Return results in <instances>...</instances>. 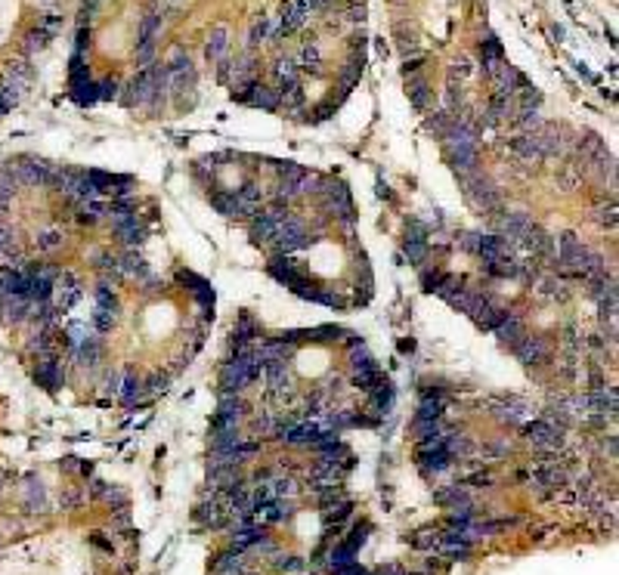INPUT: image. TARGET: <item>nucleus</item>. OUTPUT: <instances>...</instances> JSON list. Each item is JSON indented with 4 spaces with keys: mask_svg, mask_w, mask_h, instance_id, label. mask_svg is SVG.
<instances>
[{
    "mask_svg": "<svg viewBox=\"0 0 619 575\" xmlns=\"http://www.w3.org/2000/svg\"><path fill=\"white\" fill-rule=\"evenodd\" d=\"M359 74H362V65H359V62H350V65H347V72H344V78H341L344 87H353V84L359 81Z\"/></svg>",
    "mask_w": 619,
    "mask_h": 575,
    "instance_id": "3c124183",
    "label": "nucleus"
},
{
    "mask_svg": "<svg viewBox=\"0 0 619 575\" xmlns=\"http://www.w3.org/2000/svg\"><path fill=\"white\" fill-rule=\"evenodd\" d=\"M347 19H350V22H356V19H362V6H353V10H350V16H347Z\"/></svg>",
    "mask_w": 619,
    "mask_h": 575,
    "instance_id": "bf43d9fd",
    "label": "nucleus"
},
{
    "mask_svg": "<svg viewBox=\"0 0 619 575\" xmlns=\"http://www.w3.org/2000/svg\"><path fill=\"white\" fill-rule=\"evenodd\" d=\"M406 257H409V263L421 266L428 257V241H406Z\"/></svg>",
    "mask_w": 619,
    "mask_h": 575,
    "instance_id": "58836bf2",
    "label": "nucleus"
},
{
    "mask_svg": "<svg viewBox=\"0 0 619 575\" xmlns=\"http://www.w3.org/2000/svg\"><path fill=\"white\" fill-rule=\"evenodd\" d=\"M72 87H74V99H78L81 106H90V103H96V99H99L96 96V84H93L90 78L81 81V84H72Z\"/></svg>",
    "mask_w": 619,
    "mask_h": 575,
    "instance_id": "72a5a7b5",
    "label": "nucleus"
},
{
    "mask_svg": "<svg viewBox=\"0 0 619 575\" xmlns=\"http://www.w3.org/2000/svg\"><path fill=\"white\" fill-rule=\"evenodd\" d=\"M248 103L257 106V108H267V112H276V108H279V90H269V87H260V84H257Z\"/></svg>",
    "mask_w": 619,
    "mask_h": 575,
    "instance_id": "6ab92c4d",
    "label": "nucleus"
},
{
    "mask_svg": "<svg viewBox=\"0 0 619 575\" xmlns=\"http://www.w3.org/2000/svg\"><path fill=\"white\" fill-rule=\"evenodd\" d=\"M106 214V207L99 205L96 198H90V201H81V214H78V220L81 223H96L99 217Z\"/></svg>",
    "mask_w": 619,
    "mask_h": 575,
    "instance_id": "f704fd0d",
    "label": "nucleus"
},
{
    "mask_svg": "<svg viewBox=\"0 0 619 575\" xmlns=\"http://www.w3.org/2000/svg\"><path fill=\"white\" fill-rule=\"evenodd\" d=\"M235 195H239V201H242V207L248 210V214H254V210H257V205H260V189L254 183H245L239 192H235Z\"/></svg>",
    "mask_w": 619,
    "mask_h": 575,
    "instance_id": "c756f323",
    "label": "nucleus"
},
{
    "mask_svg": "<svg viewBox=\"0 0 619 575\" xmlns=\"http://www.w3.org/2000/svg\"><path fill=\"white\" fill-rule=\"evenodd\" d=\"M496 334H498V341H502L505 346H511V350H514V343L523 337V322L514 316V312H508V316H505V322L496 328Z\"/></svg>",
    "mask_w": 619,
    "mask_h": 575,
    "instance_id": "f8f14e48",
    "label": "nucleus"
},
{
    "mask_svg": "<svg viewBox=\"0 0 619 575\" xmlns=\"http://www.w3.org/2000/svg\"><path fill=\"white\" fill-rule=\"evenodd\" d=\"M31 297H25V294H4L0 297V309H4V316L10 319V322H22V319H28L31 312Z\"/></svg>",
    "mask_w": 619,
    "mask_h": 575,
    "instance_id": "0eeeda50",
    "label": "nucleus"
},
{
    "mask_svg": "<svg viewBox=\"0 0 619 575\" xmlns=\"http://www.w3.org/2000/svg\"><path fill=\"white\" fill-rule=\"evenodd\" d=\"M514 353L520 362H527V365H536V362H545L548 359V341L545 337H532V334H523L520 341L514 343Z\"/></svg>",
    "mask_w": 619,
    "mask_h": 575,
    "instance_id": "20e7f679",
    "label": "nucleus"
},
{
    "mask_svg": "<svg viewBox=\"0 0 619 575\" xmlns=\"http://www.w3.org/2000/svg\"><path fill=\"white\" fill-rule=\"evenodd\" d=\"M273 241H279V248H282L285 254L288 251H301V248H307V232H303V226L298 223V220L288 217L285 223L279 226V232H276Z\"/></svg>",
    "mask_w": 619,
    "mask_h": 575,
    "instance_id": "39448f33",
    "label": "nucleus"
},
{
    "mask_svg": "<svg viewBox=\"0 0 619 575\" xmlns=\"http://www.w3.org/2000/svg\"><path fill=\"white\" fill-rule=\"evenodd\" d=\"M276 232H279V226H276L267 214H260V217L251 223V239H254V241H273Z\"/></svg>",
    "mask_w": 619,
    "mask_h": 575,
    "instance_id": "412c9836",
    "label": "nucleus"
},
{
    "mask_svg": "<svg viewBox=\"0 0 619 575\" xmlns=\"http://www.w3.org/2000/svg\"><path fill=\"white\" fill-rule=\"evenodd\" d=\"M158 25H161V16L158 13H146V19H143V25H140V40H137V44H146V40L155 38Z\"/></svg>",
    "mask_w": 619,
    "mask_h": 575,
    "instance_id": "e433bc0d",
    "label": "nucleus"
},
{
    "mask_svg": "<svg viewBox=\"0 0 619 575\" xmlns=\"http://www.w3.org/2000/svg\"><path fill=\"white\" fill-rule=\"evenodd\" d=\"M59 278H62V297H59V309H69L72 303L81 297V285L74 282V278H72L69 273H62Z\"/></svg>",
    "mask_w": 619,
    "mask_h": 575,
    "instance_id": "393cba45",
    "label": "nucleus"
},
{
    "mask_svg": "<svg viewBox=\"0 0 619 575\" xmlns=\"http://www.w3.org/2000/svg\"><path fill=\"white\" fill-rule=\"evenodd\" d=\"M10 251H13V235L0 226V257H4V254H10Z\"/></svg>",
    "mask_w": 619,
    "mask_h": 575,
    "instance_id": "6e6d98bb",
    "label": "nucleus"
},
{
    "mask_svg": "<svg viewBox=\"0 0 619 575\" xmlns=\"http://www.w3.org/2000/svg\"><path fill=\"white\" fill-rule=\"evenodd\" d=\"M449 161L459 173H474L477 164V146H449Z\"/></svg>",
    "mask_w": 619,
    "mask_h": 575,
    "instance_id": "6e6552de",
    "label": "nucleus"
},
{
    "mask_svg": "<svg viewBox=\"0 0 619 575\" xmlns=\"http://www.w3.org/2000/svg\"><path fill=\"white\" fill-rule=\"evenodd\" d=\"M211 201H214V207H217L223 217H245V214H248V210L242 207V201H239V195H235V192H217V195L211 198Z\"/></svg>",
    "mask_w": 619,
    "mask_h": 575,
    "instance_id": "4468645a",
    "label": "nucleus"
},
{
    "mask_svg": "<svg viewBox=\"0 0 619 575\" xmlns=\"http://www.w3.org/2000/svg\"><path fill=\"white\" fill-rule=\"evenodd\" d=\"M511 149H514L520 158H542L539 142H536V133H523V137H517V140L511 142Z\"/></svg>",
    "mask_w": 619,
    "mask_h": 575,
    "instance_id": "b1692460",
    "label": "nucleus"
},
{
    "mask_svg": "<svg viewBox=\"0 0 619 575\" xmlns=\"http://www.w3.org/2000/svg\"><path fill=\"white\" fill-rule=\"evenodd\" d=\"M22 99V87L19 84H13V81H6L4 78V84H0V103H4V108L10 112V108L16 106Z\"/></svg>",
    "mask_w": 619,
    "mask_h": 575,
    "instance_id": "7c9ffc66",
    "label": "nucleus"
},
{
    "mask_svg": "<svg viewBox=\"0 0 619 575\" xmlns=\"http://www.w3.org/2000/svg\"><path fill=\"white\" fill-rule=\"evenodd\" d=\"M517 127H523V130H539V127H542V118H539V108H530V106H520V112H517Z\"/></svg>",
    "mask_w": 619,
    "mask_h": 575,
    "instance_id": "473e14b6",
    "label": "nucleus"
},
{
    "mask_svg": "<svg viewBox=\"0 0 619 575\" xmlns=\"http://www.w3.org/2000/svg\"><path fill=\"white\" fill-rule=\"evenodd\" d=\"M279 569H282V572H301V569H303V560H301V557H288V560L279 563Z\"/></svg>",
    "mask_w": 619,
    "mask_h": 575,
    "instance_id": "864d4df0",
    "label": "nucleus"
},
{
    "mask_svg": "<svg viewBox=\"0 0 619 575\" xmlns=\"http://www.w3.org/2000/svg\"><path fill=\"white\" fill-rule=\"evenodd\" d=\"M47 40H50V31H47V28L31 31V35L25 38V53H35V50H44V47H47Z\"/></svg>",
    "mask_w": 619,
    "mask_h": 575,
    "instance_id": "ea45409f",
    "label": "nucleus"
},
{
    "mask_svg": "<svg viewBox=\"0 0 619 575\" xmlns=\"http://www.w3.org/2000/svg\"><path fill=\"white\" fill-rule=\"evenodd\" d=\"M121 269H124V273H130V275H146V273H149L146 263H143V257H140L137 251H127V254H124Z\"/></svg>",
    "mask_w": 619,
    "mask_h": 575,
    "instance_id": "c9c22d12",
    "label": "nucleus"
},
{
    "mask_svg": "<svg viewBox=\"0 0 619 575\" xmlns=\"http://www.w3.org/2000/svg\"><path fill=\"white\" fill-rule=\"evenodd\" d=\"M38 380L44 387H50V390H56V387H62V380H65V371H62V365H59L56 359H44L38 365Z\"/></svg>",
    "mask_w": 619,
    "mask_h": 575,
    "instance_id": "9b49d317",
    "label": "nucleus"
},
{
    "mask_svg": "<svg viewBox=\"0 0 619 575\" xmlns=\"http://www.w3.org/2000/svg\"><path fill=\"white\" fill-rule=\"evenodd\" d=\"M38 4H44V6H50V4H53V0H38Z\"/></svg>",
    "mask_w": 619,
    "mask_h": 575,
    "instance_id": "052dcab7",
    "label": "nucleus"
},
{
    "mask_svg": "<svg viewBox=\"0 0 619 575\" xmlns=\"http://www.w3.org/2000/svg\"><path fill=\"white\" fill-rule=\"evenodd\" d=\"M4 115H6V108H4V103H0V118H4Z\"/></svg>",
    "mask_w": 619,
    "mask_h": 575,
    "instance_id": "680f3d73",
    "label": "nucleus"
},
{
    "mask_svg": "<svg viewBox=\"0 0 619 575\" xmlns=\"http://www.w3.org/2000/svg\"><path fill=\"white\" fill-rule=\"evenodd\" d=\"M96 96H99V99H115V96H118V84H115V81L96 84Z\"/></svg>",
    "mask_w": 619,
    "mask_h": 575,
    "instance_id": "603ef678",
    "label": "nucleus"
},
{
    "mask_svg": "<svg viewBox=\"0 0 619 575\" xmlns=\"http://www.w3.org/2000/svg\"><path fill=\"white\" fill-rule=\"evenodd\" d=\"M505 316H508V309H502V307H496V303H489V307H486V309H483V312H480V316H477V319H474V322H477V325L483 328V331H496V328H498V325H502V322H505Z\"/></svg>",
    "mask_w": 619,
    "mask_h": 575,
    "instance_id": "a211bd4d",
    "label": "nucleus"
},
{
    "mask_svg": "<svg viewBox=\"0 0 619 575\" xmlns=\"http://www.w3.org/2000/svg\"><path fill=\"white\" fill-rule=\"evenodd\" d=\"M118 396L127 402V405H133L143 396V380L137 377V375H121V387H118Z\"/></svg>",
    "mask_w": 619,
    "mask_h": 575,
    "instance_id": "aec40b11",
    "label": "nucleus"
},
{
    "mask_svg": "<svg viewBox=\"0 0 619 575\" xmlns=\"http://www.w3.org/2000/svg\"><path fill=\"white\" fill-rule=\"evenodd\" d=\"M245 411V402L239 399V396H223V402H220V411L214 418V430H226V427H235L239 424Z\"/></svg>",
    "mask_w": 619,
    "mask_h": 575,
    "instance_id": "423d86ee",
    "label": "nucleus"
},
{
    "mask_svg": "<svg viewBox=\"0 0 619 575\" xmlns=\"http://www.w3.org/2000/svg\"><path fill=\"white\" fill-rule=\"evenodd\" d=\"M353 384L359 387V390L372 393V390H375V387H381V384H384V377H381L378 365H369V368H356V375H353Z\"/></svg>",
    "mask_w": 619,
    "mask_h": 575,
    "instance_id": "f3484780",
    "label": "nucleus"
},
{
    "mask_svg": "<svg viewBox=\"0 0 619 575\" xmlns=\"http://www.w3.org/2000/svg\"><path fill=\"white\" fill-rule=\"evenodd\" d=\"M242 566V560H239V551L235 554H226V557H220V560L214 563V575H226V572H235Z\"/></svg>",
    "mask_w": 619,
    "mask_h": 575,
    "instance_id": "c03bdc74",
    "label": "nucleus"
},
{
    "mask_svg": "<svg viewBox=\"0 0 619 575\" xmlns=\"http://www.w3.org/2000/svg\"><path fill=\"white\" fill-rule=\"evenodd\" d=\"M409 96H412V106H415V108H425V106H428V99H430L428 84H425V81H415V84H412V90H409Z\"/></svg>",
    "mask_w": 619,
    "mask_h": 575,
    "instance_id": "49530a36",
    "label": "nucleus"
},
{
    "mask_svg": "<svg viewBox=\"0 0 619 575\" xmlns=\"http://www.w3.org/2000/svg\"><path fill=\"white\" fill-rule=\"evenodd\" d=\"M493 62H502V44L496 38H486V44H483V65H493Z\"/></svg>",
    "mask_w": 619,
    "mask_h": 575,
    "instance_id": "79ce46f5",
    "label": "nucleus"
},
{
    "mask_svg": "<svg viewBox=\"0 0 619 575\" xmlns=\"http://www.w3.org/2000/svg\"><path fill=\"white\" fill-rule=\"evenodd\" d=\"M93 328H96V331H112L115 328V312L112 309H96L93 312Z\"/></svg>",
    "mask_w": 619,
    "mask_h": 575,
    "instance_id": "a19ab883",
    "label": "nucleus"
},
{
    "mask_svg": "<svg viewBox=\"0 0 619 575\" xmlns=\"http://www.w3.org/2000/svg\"><path fill=\"white\" fill-rule=\"evenodd\" d=\"M96 309H118V300H115V294H112V288L108 285H99L96 288Z\"/></svg>",
    "mask_w": 619,
    "mask_h": 575,
    "instance_id": "37998d69",
    "label": "nucleus"
},
{
    "mask_svg": "<svg viewBox=\"0 0 619 575\" xmlns=\"http://www.w3.org/2000/svg\"><path fill=\"white\" fill-rule=\"evenodd\" d=\"M523 414H527V402H520V399H508V402H505V411L498 414V418L508 421V424H520Z\"/></svg>",
    "mask_w": 619,
    "mask_h": 575,
    "instance_id": "2f4dec72",
    "label": "nucleus"
},
{
    "mask_svg": "<svg viewBox=\"0 0 619 575\" xmlns=\"http://www.w3.org/2000/svg\"><path fill=\"white\" fill-rule=\"evenodd\" d=\"M598 214H601V217H598L601 223H607V226H616V205H610V207H601Z\"/></svg>",
    "mask_w": 619,
    "mask_h": 575,
    "instance_id": "5fc2aeb1",
    "label": "nucleus"
},
{
    "mask_svg": "<svg viewBox=\"0 0 619 575\" xmlns=\"http://www.w3.org/2000/svg\"><path fill=\"white\" fill-rule=\"evenodd\" d=\"M462 186H464L468 198H471L477 207H483V210H496V207H498V192H496V186L489 183L486 176H480V173H462Z\"/></svg>",
    "mask_w": 619,
    "mask_h": 575,
    "instance_id": "f257e3e1",
    "label": "nucleus"
},
{
    "mask_svg": "<svg viewBox=\"0 0 619 575\" xmlns=\"http://www.w3.org/2000/svg\"><path fill=\"white\" fill-rule=\"evenodd\" d=\"M99 356H103V343H99V337H87L81 346H78V359L84 362V365H96Z\"/></svg>",
    "mask_w": 619,
    "mask_h": 575,
    "instance_id": "5701e85b",
    "label": "nucleus"
},
{
    "mask_svg": "<svg viewBox=\"0 0 619 575\" xmlns=\"http://www.w3.org/2000/svg\"><path fill=\"white\" fill-rule=\"evenodd\" d=\"M520 241L527 244V248L536 254V257H548V254H554V239H551V235H545V232H539V229H530Z\"/></svg>",
    "mask_w": 619,
    "mask_h": 575,
    "instance_id": "ddd939ff",
    "label": "nucleus"
},
{
    "mask_svg": "<svg viewBox=\"0 0 619 575\" xmlns=\"http://www.w3.org/2000/svg\"><path fill=\"white\" fill-rule=\"evenodd\" d=\"M477 241H480V235L468 232V235H464V239H462V248H464V251H474V254H477Z\"/></svg>",
    "mask_w": 619,
    "mask_h": 575,
    "instance_id": "4d7b16f0",
    "label": "nucleus"
},
{
    "mask_svg": "<svg viewBox=\"0 0 619 575\" xmlns=\"http://www.w3.org/2000/svg\"><path fill=\"white\" fill-rule=\"evenodd\" d=\"M527 439L536 445V449H545V452L557 449V445L564 443L561 430L551 424V421H532V424H527Z\"/></svg>",
    "mask_w": 619,
    "mask_h": 575,
    "instance_id": "f03ea898",
    "label": "nucleus"
},
{
    "mask_svg": "<svg viewBox=\"0 0 619 575\" xmlns=\"http://www.w3.org/2000/svg\"><path fill=\"white\" fill-rule=\"evenodd\" d=\"M180 282L189 285V291L199 297L201 307H214V288H211V282H205V278H199L195 273H180Z\"/></svg>",
    "mask_w": 619,
    "mask_h": 575,
    "instance_id": "1a4fd4ad",
    "label": "nucleus"
},
{
    "mask_svg": "<svg viewBox=\"0 0 619 575\" xmlns=\"http://www.w3.org/2000/svg\"><path fill=\"white\" fill-rule=\"evenodd\" d=\"M440 278H443V273H437V269H425V273H421V285H425V291L434 294L437 285H440Z\"/></svg>",
    "mask_w": 619,
    "mask_h": 575,
    "instance_id": "8fccbe9b",
    "label": "nucleus"
},
{
    "mask_svg": "<svg viewBox=\"0 0 619 575\" xmlns=\"http://www.w3.org/2000/svg\"><path fill=\"white\" fill-rule=\"evenodd\" d=\"M276 173H279V180H282V183H301V180H307V171H303L301 164H291V161L276 164Z\"/></svg>",
    "mask_w": 619,
    "mask_h": 575,
    "instance_id": "c85d7f7f",
    "label": "nucleus"
},
{
    "mask_svg": "<svg viewBox=\"0 0 619 575\" xmlns=\"http://www.w3.org/2000/svg\"><path fill=\"white\" fill-rule=\"evenodd\" d=\"M269 35H273V22H269L267 16H264V19H260V22H257V25H254V28H251V35H248V44H251V47H257L260 40H269Z\"/></svg>",
    "mask_w": 619,
    "mask_h": 575,
    "instance_id": "4c0bfd02",
    "label": "nucleus"
},
{
    "mask_svg": "<svg viewBox=\"0 0 619 575\" xmlns=\"http://www.w3.org/2000/svg\"><path fill=\"white\" fill-rule=\"evenodd\" d=\"M589 248H585V244L576 239L573 232H564L561 235V241H557V257H561V263L564 266H570V269H576V273H579V266L585 263V257H589Z\"/></svg>",
    "mask_w": 619,
    "mask_h": 575,
    "instance_id": "7ed1b4c3",
    "label": "nucleus"
},
{
    "mask_svg": "<svg viewBox=\"0 0 619 575\" xmlns=\"http://www.w3.org/2000/svg\"><path fill=\"white\" fill-rule=\"evenodd\" d=\"M440 414H443V399H440V396H428V399L421 402L418 418L415 421H440Z\"/></svg>",
    "mask_w": 619,
    "mask_h": 575,
    "instance_id": "cd10ccee",
    "label": "nucleus"
},
{
    "mask_svg": "<svg viewBox=\"0 0 619 575\" xmlns=\"http://www.w3.org/2000/svg\"><path fill=\"white\" fill-rule=\"evenodd\" d=\"M6 81H13V84H19V87H25V84L31 81V65H28V59H10V62H6Z\"/></svg>",
    "mask_w": 619,
    "mask_h": 575,
    "instance_id": "4be33fe9",
    "label": "nucleus"
},
{
    "mask_svg": "<svg viewBox=\"0 0 619 575\" xmlns=\"http://www.w3.org/2000/svg\"><path fill=\"white\" fill-rule=\"evenodd\" d=\"M226 38H230V31H226V25H217V28H214V35H211V40H208V50H205L211 62L223 56V50H226Z\"/></svg>",
    "mask_w": 619,
    "mask_h": 575,
    "instance_id": "a878e982",
    "label": "nucleus"
},
{
    "mask_svg": "<svg viewBox=\"0 0 619 575\" xmlns=\"http://www.w3.org/2000/svg\"><path fill=\"white\" fill-rule=\"evenodd\" d=\"M301 62H303V69H310L313 74H319V47H316V44H307V47H303Z\"/></svg>",
    "mask_w": 619,
    "mask_h": 575,
    "instance_id": "de8ad7c7",
    "label": "nucleus"
},
{
    "mask_svg": "<svg viewBox=\"0 0 619 575\" xmlns=\"http://www.w3.org/2000/svg\"><path fill=\"white\" fill-rule=\"evenodd\" d=\"M65 337H69V343L74 346V350H78V346L90 337V328H87V325H81V322H72V325H69V331H65Z\"/></svg>",
    "mask_w": 619,
    "mask_h": 575,
    "instance_id": "a18cd8bd",
    "label": "nucleus"
},
{
    "mask_svg": "<svg viewBox=\"0 0 619 575\" xmlns=\"http://www.w3.org/2000/svg\"><path fill=\"white\" fill-rule=\"evenodd\" d=\"M59 244H62V235H59V232H53V229H50V232H40V235H38V248H40V251H56Z\"/></svg>",
    "mask_w": 619,
    "mask_h": 575,
    "instance_id": "09e8293b",
    "label": "nucleus"
},
{
    "mask_svg": "<svg viewBox=\"0 0 619 575\" xmlns=\"http://www.w3.org/2000/svg\"><path fill=\"white\" fill-rule=\"evenodd\" d=\"M273 72H276V78H279V84H282V87H291V84H298V65H294L291 59H279Z\"/></svg>",
    "mask_w": 619,
    "mask_h": 575,
    "instance_id": "bb28decb",
    "label": "nucleus"
},
{
    "mask_svg": "<svg viewBox=\"0 0 619 575\" xmlns=\"http://www.w3.org/2000/svg\"><path fill=\"white\" fill-rule=\"evenodd\" d=\"M112 223H115V232H118V239H121L124 244H140V241H143V226H140L137 214H130V217H121V220H112Z\"/></svg>",
    "mask_w": 619,
    "mask_h": 575,
    "instance_id": "9d476101",
    "label": "nucleus"
},
{
    "mask_svg": "<svg viewBox=\"0 0 619 575\" xmlns=\"http://www.w3.org/2000/svg\"><path fill=\"white\" fill-rule=\"evenodd\" d=\"M502 229H505L508 239H523V235L532 229V223H530L527 214H508V217L502 220Z\"/></svg>",
    "mask_w": 619,
    "mask_h": 575,
    "instance_id": "dca6fc26",
    "label": "nucleus"
},
{
    "mask_svg": "<svg viewBox=\"0 0 619 575\" xmlns=\"http://www.w3.org/2000/svg\"><path fill=\"white\" fill-rule=\"evenodd\" d=\"M269 273H273V275L279 278V282H285V285H291V288L303 285V278H301V273H298V266H294L291 260H273Z\"/></svg>",
    "mask_w": 619,
    "mask_h": 575,
    "instance_id": "2eb2a0df",
    "label": "nucleus"
},
{
    "mask_svg": "<svg viewBox=\"0 0 619 575\" xmlns=\"http://www.w3.org/2000/svg\"><path fill=\"white\" fill-rule=\"evenodd\" d=\"M149 387H152V390H164V377H152Z\"/></svg>",
    "mask_w": 619,
    "mask_h": 575,
    "instance_id": "13d9d810",
    "label": "nucleus"
}]
</instances>
